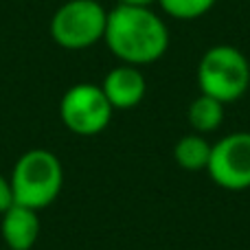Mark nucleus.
I'll list each match as a JSON object with an SVG mask.
<instances>
[{
    "instance_id": "1",
    "label": "nucleus",
    "mask_w": 250,
    "mask_h": 250,
    "mask_svg": "<svg viewBox=\"0 0 250 250\" xmlns=\"http://www.w3.org/2000/svg\"><path fill=\"white\" fill-rule=\"evenodd\" d=\"M104 42L121 64L147 66L158 62L169 48V29L149 7L117 4L108 11Z\"/></svg>"
},
{
    "instance_id": "2",
    "label": "nucleus",
    "mask_w": 250,
    "mask_h": 250,
    "mask_svg": "<svg viewBox=\"0 0 250 250\" xmlns=\"http://www.w3.org/2000/svg\"><path fill=\"white\" fill-rule=\"evenodd\" d=\"M9 182L13 202L33 211H42L60 198L64 187V167L53 151L33 147L18 158Z\"/></svg>"
},
{
    "instance_id": "3",
    "label": "nucleus",
    "mask_w": 250,
    "mask_h": 250,
    "mask_svg": "<svg viewBox=\"0 0 250 250\" xmlns=\"http://www.w3.org/2000/svg\"><path fill=\"white\" fill-rule=\"evenodd\" d=\"M198 88L222 104L239 101L250 90V62L233 44L207 48L198 64Z\"/></svg>"
},
{
    "instance_id": "4",
    "label": "nucleus",
    "mask_w": 250,
    "mask_h": 250,
    "mask_svg": "<svg viewBox=\"0 0 250 250\" xmlns=\"http://www.w3.org/2000/svg\"><path fill=\"white\" fill-rule=\"evenodd\" d=\"M108 9L97 0H66L51 18V38L66 51H83L104 40Z\"/></svg>"
},
{
    "instance_id": "5",
    "label": "nucleus",
    "mask_w": 250,
    "mask_h": 250,
    "mask_svg": "<svg viewBox=\"0 0 250 250\" xmlns=\"http://www.w3.org/2000/svg\"><path fill=\"white\" fill-rule=\"evenodd\" d=\"M114 108L97 83H75L60 99V119L77 136H97L112 121Z\"/></svg>"
},
{
    "instance_id": "6",
    "label": "nucleus",
    "mask_w": 250,
    "mask_h": 250,
    "mask_svg": "<svg viewBox=\"0 0 250 250\" xmlns=\"http://www.w3.org/2000/svg\"><path fill=\"white\" fill-rule=\"evenodd\" d=\"M207 173L226 191L250 189V132H233L211 145Z\"/></svg>"
},
{
    "instance_id": "7",
    "label": "nucleus",
    "mask_w": 250,
    "mask_h": 250,
    "mask_svg": "<svg viewBox=\"0 0 250 250\" xmlns=\"http://www.w3.org/2000/svg\"><path fill=\"white\" fill-rule=\"evenodd\" d=\"M105 99L114 110H132L145 99L147 95V79L138 66L119 64L101 82Z\"/></svg>"
},
{
    "instance_id": "8",
    "label": "nucleus",
    "mask_w": 250,
    "mask_h": 250,
    "mask_svg": "<svg viewBox=\"0 0 250 250\" xmlns=\"http://www.w3.org/2000/svg\"><path fill=\"white\" fill-rule=\"evenodd\" d=\"M40 217L38 211L29 207L13 202L2 213L0 222V233H2L4 246L9 250H31L40 237Z\"/></svg>"
},
{
    "instance_id": "9",
    "label": "nucleus",
    "mask_w": 250,
    "mask_h": 250,
    "mask_svg": "<svg viewBox=\"0 0 250 250\" xmlns=\"http://www.w3.org/2000/svg\"><path fill=\"white\" fill-rule=\"evenodd\" d=\"M208 158H211V143L204 138V134H187L178 138L173 145V160L185 171H207Z\"/></svg>"
},
{
    "instance_id": "10",
    "label": "nucleus",
    "mask_w": 250,
    "mask_h": 250,
    "mask_svg": "<svg viewBox=\"0 0 250 250\" xmlns=\"http://www.w3.org/2000/svg\"><path fill=\"white\" fill-rule=\"evenodd\" d=\"M187 119H189V125L195 134H211L220 129L224 123V104L200 92L191 101Z\"/></svg>"
},
{
    "instance_id": "11",
    "label": "nucleus",
    "mask_w": 250,
    "mask_h": 250,
    "mask_svg": "<svg viewBox=\"0 0 250 250\" xmlns=\"http://www.w3.org/2000/svg\"><path fill=\"white\" fill-rule=\"evenodd\" d=\"M217 0H158L160 9L173 20H198V18L207 16Z\"/></svg>"
},
{
    "instance_id": "12",
    "label": "nucleus",
    "mask_w": 250,
    "mask_h": 250,
    "mask_svg": "<svg viewBox=\"0 0 250 250\" xmlns=\"http://www.w3.org/2000/svg\"><path fill=\"white\" fill-rule=\"evenodd\" d=\"M13 204V191H11V182H9L7 176L0 173V215L7 211Z\"/></svg>"
},
{
    "instance_id": "13",
    "label": "nucleus",
    "mask_w": 250,
    "mask_h": 250,
    "mask_svg": "<svg viewBox=\"0 0 250 250\" xmlns=\"http://www.w3.org/2000/svg\"><path fill=\"white\" fill-rule=\"evenodd\" d=\"M158 0H119V4H129V7H151Z\"/></svg>"
},
{
    "instance_id": "14",
    "label": "nucleus",
    "mask_w": 250,
    "mask_h": 250,
    "mask_svg": "<svg viewBox=\"0 0 250 250\" xmlns=\"http://www.w3.org/2000/svg\"><path fill=\"white\" fill-rule=\"evenodd\" d=\"M4 250H9V248H4Z\"/></svg>"
}]
</instances>
